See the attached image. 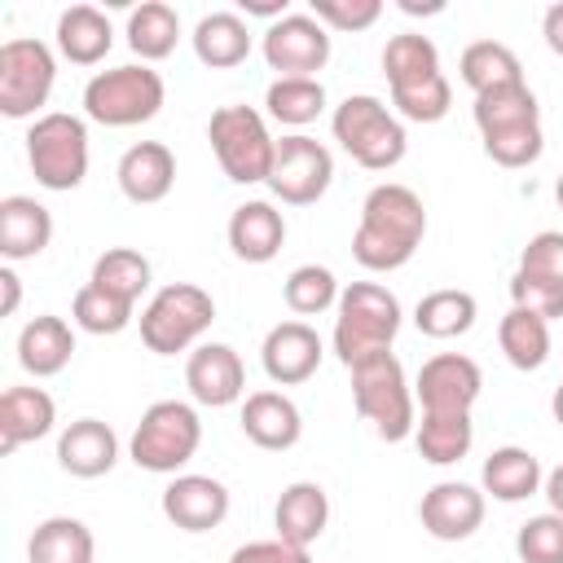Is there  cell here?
Returning a JSON list of instances; mask_svg holds the SVG:
<instances>
[{"instance_id": "6da1fadb", "label": "cell", "mask_w": 563, "mask_h": 563, "mask_svg": "<svg viewBox=\"0 0 563 563\" xmlns=\"http://www.w3.org/2000/svg\"><path fill=\"white\" fill-rule=\"evenodd\" d=\"M422 238H427L422 198L400 180H383L361 202V224L352 233V255L369 273H396L413 260Z\"/></svg>"}, {"instance_id": "7a4b0ae2", "label": "cell", "mask_w": 563, "mask_h": 563, "mask_svg": "<svg viewBox=\"0 0 563 563\" xmlns=\"http://www.w3.org/2000/svg\"><path fill=\"white\" fill-rule=\"evenodd\" d=\"M475 128L484 141V154L497 167H528L541 158L545 136H541V106L532 97L528 84H510V88H493L475 97Z\"/></svg>"}, {"instance_id": "3957f363", "label": "cell", "mask_w": 563, "mask_h": 563, "mask_svg": "<svg viewBox=\"0 0 563 563\" xmlns=\"http://www.w3.org/2000/svg\"><path fill=\"white\" fill-rule=\"evenodd\" d=\"M400 299L378 286V282H352L343 286L339 295V308H334V356L343 369H352L356 361L365 356H378V352H391L396 334H400Z\"/></svg>"}, {"instance_id": "277c9868", "label": "cell", "mask_w": 563, "mask_h": 563, "mask_svg": "<svg viewBox=\"0 0 563 563\" xmlns=\"http://www.w3.org/2000/svg\"><path fill=\"white\" fill-rule=\"evenodd\" d=\"M347 374H352V405L378 431V440H387V444L409 440L418 427V413H413V387H409L396 352L365 356Z\"/></svg>"}, {"instance_id": "5b68a950", "label": "cell", "mask_w": 563, "mask_h": 563, "mask_svg": "<svg viewBox=\"0 0 563 563\" xmlns=\"http://www.w3.org/2000/svg\"><path fill=\"white\" fill-rule=\"evenodd\" d=\"M330 132L334 141L352 154V163H361L365 172H387L405 158L409 136L405 123L387 110V101H378L374 92H352L334 106L330 114Z\"/></svg>"}, {"instance_id": "8992f818", "label": "cell", "mask_w": 563, "mask_h": 563, "mask_svg": "<svg viewBox=\"0 0 563 563\" xmlns=\"http://www.w3.org/2000/svg\"><path fill=\"white\" fill-rule=\"evenodd\" d=\"M167 101L163 75L145 62H128V66H110L97 70L84 84V114L101 128H136L150 123Z\"/></svg>"}, {"instance_id": "52a82bcc", "label": "cell", "mask_w": 563, "mask_h": 563, "mask_svg": "<svg viewBox=\"0 0 563 563\" xmlns=\"http://www.w3.org/2000/svg\"><path fill=\"white\" fill-rule=\"evenodd\" d=\"M26 163L35 185L66 194L88 176V123L66 110H48L26 128Z\"/></svg>"}, {"instance_id": "ba28073f", "label": "cell", "mask_w": 563, "mask_h": 563, "mask_svg": "<svg viewBox=\"0 0 563 563\" xmlns=\"http://www.w3.org/2000/svg\"><path fill=\"white\" fill-rule=\"evenodd\" d=\"M216 321V299L194 282H167L141 308V343L154 356L189 352Z\"/></svg>"}, {"instance_id": "9c48e42d", "label": "cell", "mask_w": 563, "mask_h": 563, "mask_svg": "<svg viewBox=\"0 0 563 563\" xmlns=\"http://www.w3.org/2000/svg\"><path fill=\"white\" fill-rule=\"evenodd\" d=\"M207 141L216 150L220 172L233 185H260L273 172L277 141L268 132V119L255 106H220L207 123Z\"/></svg>"}, {"instance_id": "30bf717a", "label": "cell", "mask_w": 563, "mask_h": 563, "mask_svg": "<svg viewBox=\"0 0 563 563\" xmlns=\"http://www.w3.org/2000/svg\"><path fill=\"white\" fill-rule=\"evenodd\" d=\"M202 444V418L194 405L185 400H154L136 431H132V444H128V457L141 466V471H154V475H176Z\"/></svg>"}, {"instance_id": "8fae6325", "label": "cell", "mask_w": 563, "mask_h": 563, "mask_svg": "<svg viewBox=\"0 0 563 563\" xmlns=\"http://www.w3.org/2000/svg\"><path fill=\"white\" fill-rule=\"evenodd\" d=\"M57 79V57L44 40L13 35L0 44V114L4 119H31Z\"/></svg>"}, {"instance_id": "7c38bea8", "label": "cell", "mask_w": 563, "mask_h": 563, "mask_svg": "<svg viewBox=\"0 0 563 563\" xmlns=\"http://www.w3.org/2000/svg\"><path fill=\"white\" fill-rule=\"evenodd\" d=\"M334 180V154L308 136V132H290L277 141L273 154V172H268V189L273 198H282L286 207H312Z\"/></svg>"}, {"instance_id": "4fadbf2b", "label": "cell", "mask_w": 563, "mask_h": 563, "mask_svg": "<svg viewBox=\"0 0 563 563\" xmlns=\"http://www.w3.org/2000/svg\"><path fill=\"white\" fill-rule=\"evenodd\" d=\"M260 48L277 79H317V70L330 62V31L312 13H286L268 22Z\"/></svg>"}, {"instance_id": "5bb4252c", "label": "cell", "mask_w": 563, "mask_h": 563, "mask_svg": "<svg viewBox=\"0 0 563 563\" xmlns=\"http://www.w3.org/2000/svg\"><path fill=\"white\" fill-rule=\"evenodd\" d=\"M479 391H484V374L462 352H435L431 361H422L413 378V400L422 405V413H471Z\"/></svg>"}, {"instance_id": "9a60e30c", "label": "cell", "mask_w": 563, "mask_h": 563, "mask_svg": "<svg viewBox=\"0 0 563 563\" xmlns=\"http://www.w3.org/2000/svg\"><path fill=\"white\" fill-rule=\"evenodd\" d=\"M185 387H189L194 405H207V409L238 405L246 396L242 356L229 343H198L185 361Z\"/></svg>"}, {"instance_id": "2e32d148", "label": "cell", "mask_w": 563, "mask_h": 563, "mask_svg": "<svg viewBox=\"0 0 563 563\" xmlns=\"http://www.w3.org/2000/svg\"><path fill=\"white\" fill-rule=\"evenodd\" d=\"M418 519L435 541H466L484 523V488L462 479H440L422 493Z\"/></svg>"}, {"instance_id": "e0dca14e", "label": "cell", "mask_w": 563, "mask_h": 563, "mask_svg": "<svg viewBox=\"0 0 563 563\" xmlns=\"http://www.w3.org/2000/svg\"><path fill=\"white\" fill-rule=\"evenodd\" d=\"M321 352L325 347L308 321H277L260 343V365L277 387H295L317 374Z\"/></svg>"}, {"instance_id": "ac0fdd59", "label": "cell", "mask_w": 563, "mask_h": 563, "mask_svg": "<svg viewBox=\"0 0 563 563\" xmlns=\"http://www.w3.org/2000/svg\"><path fill=\"white\" fill-rule=\"evenodd\" d=\"M167 523L180 532H211L229 515V488L211 475H176L158 497Z\"/></svg>"}, {"instance_id": "d6986e66", "label": "cell", "mask_w": 563, "mask_h": 563, "mask_svg": "<svg viewBox=\"0 0 563 563\" xmlns=\"http://www.w3.org/2000/svg\"><path fill=\"white\" fill-rule=\"evenodd\" d=\"M114 180H119V194L128 202L154 207L176 185V154L163 141H136V145L123 150V158L114 167Z\"/></svg>"}, {"instance_id": "ffe728a7", "label": "cell", "mask_w": 563, "mask_h": 563, "mask_svg": "<svg viewBox=\"0 0 563 563\" xmlns=\"http://www.w3.org/2000/svg\"><path fill=\"white\" fill-rule=\"evenodd\" d=\"M242 435L255 444V449H268V453H286V449H295L299 444V435H303V413H299V405L286 396V391H273V387H264V391H251L246 400H242Z\"/></svg>"}, {"instance_id": "44dd1931", "label": "cell", "mask_w": 563, "mask_h": 563, "mask_svg": "<svg viewBox=\"0 0 563 563\" xmlns=\"http://www.w3.org/2000/svg\"><path fill=\"white\" fill-rule=\"evenodd\" d=\"M119 462V435L101 418H75L57 435V466L75 479H101Z\"/></svg>"}, {"instance_id": "7402d4cb", "label": "cell", "mask_w": 563, "mask_h": 563, "mask_svg": "<svg viewBox=\"0 0 563 563\" xmlns=\"http://www.w3.org/2000/svg\"><path fill=\"white\" fill-rule=\"evenodd\" d=\"M224 233H229V251H233L238 260H246V264H268V260H277V251H282V242H286V216H282L273 202L251 198V202L233 207Z\"/></svg>"}, {"instance_id": "603a6c76", "label": "cell", "mask_w": 563, "mask_h": 563, "mask_svg": "<svg viewBox=\"0 0 563 563\" xmlns=\"http://www.w3.org/2000/svg\"><path fill=\"white\" fill-rule=\"evenodd\" d=\"M53 242V216L44 202L26 198V194H9L0 202V255L9 264L18 260H35L44 255Z\"/></svg>"}, {"instance_id": "cb8c5ba5", "label": "cell", "mask_w": 563, "mask_h": 563, "mask_svg": "<svg viewBox=\"0 0 563 563\" xmlns=\"http://www.w3.org/2000/svg\"><path fill=\"white\" fill-rule=\"evenodd\" d=\"M57 422V405L44 387H4L0 396V453H18L31 440H44Z\"/></svg>"}, {"instance_id": "d4e9b609", "label": "cell", "mask_w": 563, "mask_h": 563, "mask_svg": "<svg viewBox=\"0 0 563 563\" xmlns=\"http://www.w3.org/2000/svg\"><path fill=\"white\" fill-rule=\"evenodd\" d=\"M325 523H330V497H325L321 484L295 479V484L282 488V497H277V506H273V528H277L282 541L308 550V545L325 532Z\"/></svg>"}, {"instance_id": "484cf974", "label": "cell", "mask_w": 563, "mask_h": 563, "mask_svg": "<svg viewBox=\"0 0 563 563\" xmlns=\"http://www.w3.org/2000/svg\"><path fill=\"white\" fill-rule=\"evenodd\" d=\"M75 356V330L57 312H40L22 325L18 334V365L35 378H53L70 365Z\"/></svg>"}, {"instance_id": "4316f807", "label": "cell", "mask_w": 563, "mask_h": 563, "mask_svg": "<svg viewBox=\"0 0 563 563\" xmlns=\"http://www.w3.org/2000/svg\"><path fill=\"white\" fill-rule=\"evenodd\" d=\"M479 484H484V493H488L493 501L515 506V501H528V497L541 493L545 471H541L537 453H528V449H519V444H501V449H493V453L484 457Z\"/></svg>"}, {"instance_id": "83f0119b", "label": "cell", "mask_w": 563, "mask_h": 563, "mask_svg": "<svg viewBox=\"0 0 563 563\" xmlns=\"http://www.w3.org/2000/svg\"><path fill=\"white\" fill-rule=\"evenodd\" d=\"M189 40H194L198 62L211 66V70H229V66H242V62L251 57V26H246V18L233 13V9L202 13Z\"/></svg>"}, {"instance_id": "f1b7e54d", "label": "cell", "mask_w": 563, "mask_h": 563, "mask_svg": "<svg viewBox=\"0 0 563 563\" xmlns=\"http://www.w3.org/2000/svg\"><path fill=\"white\" fill-rule=\"evenodd\" d=\"M110 44H114V26H110V18L97 4H70V9H62V18H57V53L66 62L97 66V62H106Z\"/></svg>"}, {"instance_id": "f546056e", "label": "cell", "mask_w": 563, "mask_h": 563, "mask_svg": "<svg viewBox=\"0 0 563 563\" xmlns=\"http://www.w3.org/2000/svg\"><path fill=\"white\" fill-rule=\"evenodd\" d=\"M92 554H97V541L88 523L75 515L44 519L26 541V563H92Z\"/></svg>"}, {"instance_id": "4dcf8cb0", "label": "cell", "mask_w": 563, "mask_h": 563, "mask_svg": "<svg viewBox=\"0 0 563 563\" xmlns=\"http://www.w3.org/2000/svg\"><path fill=\"white\" fill-rule=\"evenodd\" d=\"M457 75L462 84L479 97V92H493V88H510V84H523V66L515 57L510 44L501 40H475L462 48L457 57Z\"/></svg>"}, {"instance_id": "1f68e13d", "label": "cell", "mask_w": 563, "mask_h": 563, "mask_svg": "<svg viewBox=\"0 0 563 563\" xmlns=\"http://www.w3.org/2000/svg\"><path fill=\"white\" fill-rule=\"evenodd\" d=\"M176 40H180V13L163 0H145L128 13V48L150 66V62H163L176 53Z\"/></svg>"}, {"instance_id": "d6a6232c", "label": "cell", "mask_w": 563, "mask_h": 563, "mask_svg": "<svg viewBox=\"0 0 563 563\" xmlns=\"http://www.w3.org/2000/svg\"><path fill=\"white\" fill-rule=\"evenodd\" d=\"M413 444L422 453V462L431 466H453L471 453L475 444V422L471 413H422L413 427Z\"/></svg>"}, {"instance_id": "836d02e7", "label": "cell", "mask_w": 563, "mask_h": 563, "mask_svg": "<svg viewBox=\"0 0 563 563\" xmlns=\"http://www.w3.org/2000/svg\"><path fill=\"white\" fill-rule=\"evenodd\" d=\"M479 317V303L471 290H457V286H444V290H431L418 299L413 308V325L427 334V339H457L475 325Z\"/></svg>"}, {"instance_id": "e575fe53", "label": "cell", "mask_w": 563, "mask_h": 563, "mask_svg": "<svg viewBox=\"0 0 563 563\" xmlns=\"http://www.w3.org/2000/svg\"><path fill=\"white\" fill-rule=\"evenodd\" d=\"M150 277H154V268H150V260H145L141 251H132V246H110V251L97 255L88 282H92L97 290H106V295H114V299H123V303L136 308V299L150 290Z\"/></svg>"}, {"instance_id": "d590c367", "label": "cell", "mask_w": 563, "mask_h": 563, "mask_svg": "<svg viewBox=\"0 0 563 563\" xmlns=\"http://www.w3.org/2000/svg\"><path fill=\"white\" fill-rule=\"evenodd\" d=\"M383 75H387V88H405V84H422L431 75H444L440 48L431 44V35H418V31L391 35L383 44Z\"/></svg>"}, {"instance_id": "8d00e7d4", "label": "cell", "mask_w": 563, "mask_h": 563, "mask_svg": "<svg viewBox=\"0 0 563 563\" xmlns=\"http://www.w3.org/2000/svg\"><path fill=\"white\" fill-rule=\"evenodd\" d=\"M497 343H501V352L515 369H523V374L541 369L550 361V321H541L523 308H510L497 325Z\"/></svg>"}, {"instance_id": "74e56055", "label": "cell", "mask_w": 563, "mask_h": 563, "mask_svg": "<svg viewBox=\"0 0 563 563\" xmlns=\"http://www.w3.org/2000/svg\"><path fill=\"white\" fill-rule=\"evenodd\" d=\"M325 110L321 79H273L264 92V114L282 128H308Z\"/></svg>"}, {"instance_id": "f35d334b", "label": "cell", "mask_w": 563, "mask_h": 563, "mask_svg": "<svg viewBox=\"0 0 563 563\" xmlns=\"http://www.w3.org/2000/svg\"><path fill=\"white\" fill-rule=\"evenodd\" d=\"M339 277L325 268V264H299L290 268L286 286H282V299L295 317H321L330 308H339Z\"/></svg>"}, {"instance_id": "ab89813d", "label": "cell", "mask_w": 563, "mask_h": 563, "mask_svg": "<svg viewBox=\"0 0 563 563\" xmlns=\"http://www.w3.org/2000/svg\"><path fill=\"white\" fill-rule=\"evenodd\" d=\"M70 317H75V325L88 330V334H119V330L132 325L136 308L123 303V299H114V295H106V290H97V286L88 282V286L75 290V299H70Z\"/></svg>"}, {"instance_id": "60d3db41", "label": "cell", "mask_w": 563, "mask_h": 563, "mask_svg": "<svg viewBox=\"0 0 563 563\" xmlns=\"http://www.w3.org/2000/svg\"><path fill=\"white\" fill-rule=\"evenodd\" d=\"M391 106H396V119H409V123H440L453 106V88L444 75H431L422 84H405V88H391Z\"/></svg>"}, {"instance_id": "b9f144b4", "label": "cell", "mask_w": 563, "mask_h": 563, "mask_svg": "<svg viewBox=\"0 0 563 563\" xmlns=\"http://www.w3.org/2000/svg\"><path fill=\"white\" fill-rule=\"evenodd\" d=\"M515 554L519 563H563V515L545 510L519 523L515 532Z\"/></svg>"}, {"instance_id": "7bdbcfd3", "label": "cell", "mask_w": 563, "mask_h": 563, "mask_svg": "<svg viewBox=\"0 0 563 563\" xmlns=\"http://www.w3.org/2000/svg\"><path fill=\"white\" fill-rule=\"evenodd\" d=\"M510 308H523V312H532L541 321H559L563 317V286L515 268V277H510Z\"/></svg>"}, {"instance_id": "ee69618b", "label": "cell", "mask_w": 563, "mask_h": 563, "mask_svg": "<svg viewBox=\"0 0 563 563\" xmlns=\"http://www.w3.org/2000/svg\"><path fill=\"white\" fill-rule=\"evenodd\" d=\"M308 13L325 31H365L383 18V0H312Z\"/></svg>"}, {"instance_id": "f6af8a7d", "label": "cell", "mask_w": 563, "mask_h": 563, "mask_svg": "<svg viewBox=\"0 0 563 563\" xmlns=\"http://www.w3.org/2000/svg\"><path fill=\"white\" fill-rule=\"evenodd\" d=\"M519 273L545 277L554 286H563V233L559 229H541L528 238V246L519 251Z\"/></svg>"}, {"instance_id": "bcb514c9", "label": "cell", "mask_w": 563, "mask_h": 563, "mask_svg": "<svg viewBox=\"0 0 563 563\" xmlns=\"http://www.w3.org/2000/svg\"><path fill=\"white\" fill-rule=\"evenodd\" d=\"M229 563H312V559H308V550L273 537V541H246V545H238L229 554Z\"/></svg>"}, {"instance_id": "7dc6e473", "label": "cell", "mask_w": 563, "mask_h": 563, "mask_svg": "<svg viewBox=\"0 0 563 563\" xmlns=\"http://www.w3.org/2000/svg\"><path fill=\"white\" fill-rule=\"evenodd\" d=\"M541 35H545L550 53H554V57H563V0L545 9V18H541Z\"/></svg>"}, {"instance_id": "c3c4849f", "label": "cell", "mask_w": 563, "mask_h": 563, "mask_svg": "<svg viewBox=\"0 0 563 563\" xmlns=\"http://www.w3.org/2000/svg\"><path fill=\"white\" fill-rule=\"evenodd\" d=\"M0 290H4V299H0V317H13L18 303H22V277H18L9 264L0 268Z\"/></svg>"}, {"instance_id": "681fc988", "label": "cell", "mask_w": 563, "mask_h": 563, "mask_svg": "<svg viewBox=\"0 0 563 563\" xmlns=\"http://www.w3.org/2000/svg\"><path fill=\"white\" fill-rule=\"evenodd\" d=\"M541 493H545V501H550V510L554 515H563V462L545 475V484H541Z\"/></svg>"}, {"instance_id": "f907efd6", "label": "cell", "mask_w": 563, "mask_h": 563, "mask_svg": "<svg viewBox=\"0 0 563 563\" xmlns=\"http://www.w3.org/2000/svg\"><path fill=\"white\" fill-rule=\"evenodd\" d=\"M242 13L246 18L255 13V18H273L277 22V18H286V0H242Z\"/></svg>"}, {"instance_id": "816d5d0a", "label": "cell", "mask_w": 563, "mask_h": 563, "mask_svg": "<svg viewBox=\"0 0 563 563\" xmlns=\"http://www.w3.org/2000/svg\"><path fill=\"white\" fill-rule=\"evenodd\" d=\"M400 9H405V13H440L444 4H413V0H400Z\"/></svg>"}, {"instance_id": "f5cc1de1", "label": "cell", "mask_w": 563, "mask_h": 563, "mask_svg": "<svg viewBox=\"0 0 563 563\" xmlns=\"http://www.w3.org/2000/svg\"><path fill=\"white\" fill-rule=\"evenodd\" d=\"M550 409H554V422L563 427V383L554 387V396H550Z\"/></svg>"}, {"instance_id": "db71d44e", "label": "cell", "mask_w": 563, "mask_h": 563, "mask_svg": "<svg viewBox=\"0 0 563 563\" xmlns=\"http://www.w3.org/2000/svg\"><path fill=\"white\" fill-rule=\"evenodd\" d=\"M554 198H559V211H563V176H559V185H554Z\"/></svg>"}]
</instances>
